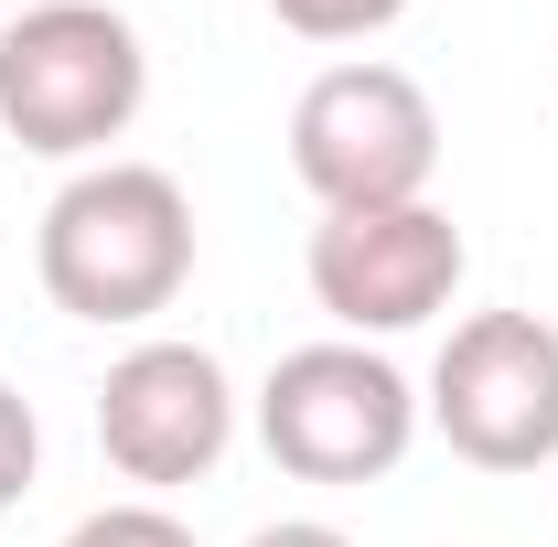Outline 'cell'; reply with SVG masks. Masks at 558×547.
I'll return each mask as SVG.
<instances>
[{
  "instance_id": "1",
  "label": "cell",
  "mask_w": 558,
  "mask_h": 547,
  "mask_svg": "<svg viewBox=\"0 0 558 547\" xmlns=\"http://www.w3.org/2000/svg\"><path fill=\"white\" fill-rule=\"evenodd\" d=\"M33 269L75 323H150L194 279V194L161 161H86L44 205Z\"/></svg>"
},
{
  "instance_id": "2",
  "label": "cell",
  "mask_w": 558,
  "mask_h": 547,
  "mask_svg": "<svg viewBox=\"0 0 558 547\" xmlns=\"http://www.w3.org/2000/svg\"><path fill=\"white\" fill-rule=\"evenodd\" d=\"M150 54L108 0H33L0 33V130L44 161H97L140 119Z\"/></svg>"
},
{
  "instance_id": "3",
  "label": "cell",
  "mask_w": 558,
  "mask_h": 547,
  "mask_svg": "<svg viewBox=\"0 0 558 547\" xmlns=\"http://www.w3.org/2000/svg\"><path fill=\"white\" fill-rule=\"evenodd\" d=\"M258 440H269L279 473H301V483H387L418 440V387L354 333L301 343L258 387Z\"/></svg>"
},
{
  "instance_id": "4",
  "label": "cell",
  "mask_w": 558,
  "mask_h": 547,
  "mask_svg": "<svg viewBox=\"0 0 558 547\" xmlns=\"http://www.w3.org/2000/svg\"><path fill=\"white\" fill-rule=\"evenodd\" d=\"M290 172L323 194V215L354 205H418L440 172V108L409 65H323L290 108Z\"/></svg>"
},
{
  "instance_id": "5",
  "label": "cell",
  "mask_w": 558,
  "mask_h": 547,
  "mask_svg": "<svg viewBox=\"0 0 558 547\" xmlns=\"http://www.w3.org/2000/svg\"><path fill=\"white\" fill-rule=\"evenodd\" d=\"M418 418L473 473H537V462H558V323H537V312L451 323Z\"/></svg>"
},
{
  "instance_id": "6",
  "label": "cell",
  "mask_w": 558,
  "mask_h": 547,
  "mask_svg": "<svg viewBox=\"0 0 558 547\" xmlns=\"http://www.w3.org/2000/svg\"><path fill=\"white\" fill-rule=\"evenodd\" d=\"M473 269L462 226L429 205H354V215H323L312 226V301L344 323L354 343H387V333H418L451 312V290Z\"/></svg>"
},
{
  "instance_id": "7",
  "label": "cell",
  "mask_w": 558,
  "mask_h": 547,
  "mask_svg": "<svg viewBox=\"0 0 558 547\" xmlns=\"http://www.w3.org/2000/svg\"><path fill=\"white\" fill-rule=\"evenodd\" d=\"M236 440V387L205 343L183 333H150L130 343L108 376H97V451L119 462V483H140L150 505L172 483H205Z\"/></svg>"
},
{
  "instance_id": "8",
  "label": "cell",
  "mask_w": 558,
  "mask_h": 547,
  "mask_svg": "<svg viewBox=\"0 0 558 547\" xmlns=\"http://www.w3.org/2000/svg\"><path fill=\"white\" fill-rule=\"evenodd\" d=\"M65 547H194V526H183L172 505L130 494V505H97V515H86V526H75Z\"/></svg>"
},
{
  "instance_id": "9",
  "label": "cell",
  "mask_w": 558,
  "mask_h": 547,
  "mask_svg": "<svg viewBox=\"0 0 558 547\" xmlns=\"http://www.w3.org/2000/svg\"><path fill=\"white\" fill-rule=\"evenodd\" d=\"M269 11L301 33V44H365V33H387L409 0H269Z\"/></svg>"
},
{
  "instance_id": "10",
  "label": "cell",
  "mask_w": 558,
  "mask_h": 547,
  "mask_svg": "<svg viewBox=\"0 0 558 547\" xmlns=\"http://www.w3.org/2000/svg\"><path fill=\"white\" fill-rule=\"evenodd\" d=\"M33 462H44V429H33V398L0 387V515L33 494Z\"/></svg>"
},
{
  "instance_id": "11",
  "label": "cell",
  "mask_w": 558,
  "mask_h": 547,
  "mask_svg": "<svg viewBox=\"0 0 558 547\" xmlns=\"http://www.w3.org/2000/svg\"><path fill=\"white\" fill-rule=\"evenodd\" d=\"M247 547H354L344 526H323V515H279V526H258Z\"/></svg>"
}]
</instances>
